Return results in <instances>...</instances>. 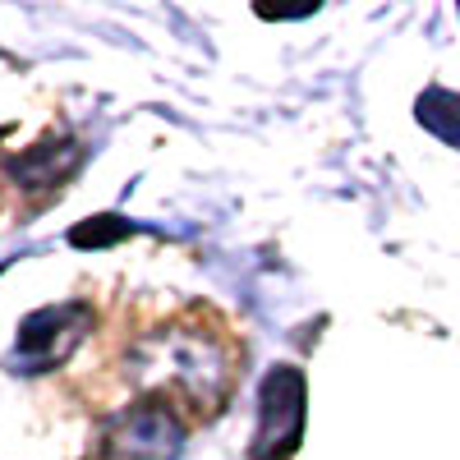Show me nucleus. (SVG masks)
<instances>
[{
	"label": "nucleus",
	"instance_id": "f257e3e1",
	"mask_svg": "<svg viewBox=\"0 0 460 460\" xmlns=\"http://www.w3.org/2000/svg\"><path fill=\"white\" fill-rule=\"evenodd\" d=\"M180 451H184L180 419L157 401H143L106 419L93 460H180Z\"/></svg>",
	"mask_w": 460,
	"mask_h": 460
},
{
	"label": "nucleus",
	"instance_id": "f03ea898",
	"mask_svg": "<svg viewBox=\"0 0 460 460\" xmlns=\"http://www.w3.org/2000/svg\"><path fill=\"white\" fill-rule=\"evenodd\" d=\"M93 332V304L69 299V304H51L37 309L19 323V345H14V373H42L65 364L74 350L84 345V336Z\"/></svg>",
	"mask_w": 460,
	"mask_h": 460
},
{
	"label": "nucleus",
	"instance_id": "7ed1b4c3",
	"mask_svg": "<svg viewBox=\"0 0 460 460\" xmlns=\"http://www.w3.org/2000/svg\"><path fill=\"white\" fill-rule=\"evenodd\" d=\"M162 345H166L175 387L203 414H217L226 392H230V355H226V345L212 332H194V327H175Z\"/></svg>",
	"mask_w": 460,
	"mask_h": 460
},
{
	"label": "nucleus",
	"instance_id": "20e7f679",
	"mask_svg": "<svg viewBox=\"0 0 460 460\" xmlns=\"http://www.w3.org/2000/svg\"><path fill=\"white\" fill-rule=\"evenodd\" d=\"M304 438V373L295 364H277L258 392V433L253 460H286Z\"/></svg>",
	"mask_w": 460,
	"mask_h": 460
},
{
	"label": "nucleus",
	"instance_id": "39448f33",
	"mask_svg": "<svg viewBox=\"0 0 460 460\" xmlns=\"http://www.w3.org/2000/svg\"><path fill=\"white\" fill-rule=\"evenodd\" d=\"M84 162V147L79 143H69V138H47V143H37L28 147L23 157L10 162V175L19 180V189H56L74 166Z\"/></svg>",
	"mask_w": 460,
	"mask_h": 460
},
{
	"label": "nucleus",
	"instance_id": "423d86ee",
	"mask_svg": "<svg viewBox=\"0 0 460 460\" xmlns=\"http://www.w3.org/2000/svg\"><path fill=\"white\" fill-rule=\"evenodd\" d=\"M419 125L433 129L442 143H451L460 152V93H447V88H429L419 97Z\"/></svg>",
	"mask_w": 460,
	"mask_h": 460
},
{
	"label": "nucleus",
	"instance_id": "0eeeda50",
	"mask_svg": "<svg viewBox=\"0 0 460 460\" xmlns=\"http://www.w3.org/2000/svg\"><path fill=\"white\" fill-rule=\"evenodd\" d=\"M129 230H134V226L120 221V217H93V221H84V226L69 230V244H79V249H106V244H115V240H125Z\"/></svg>",
	"mask_w": 460,
	"mask_h": 460
}]
</instances>
